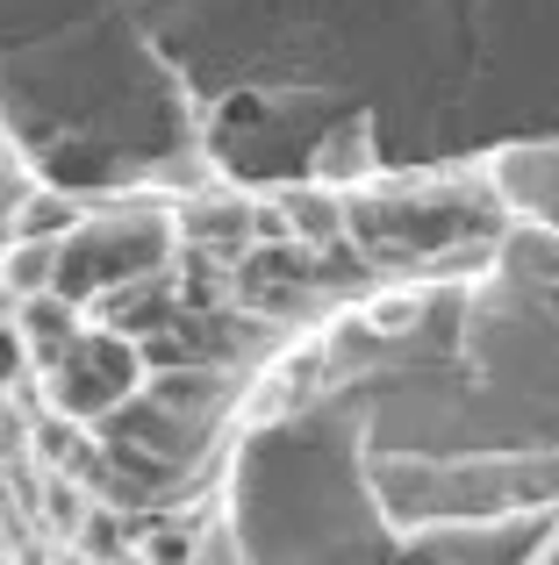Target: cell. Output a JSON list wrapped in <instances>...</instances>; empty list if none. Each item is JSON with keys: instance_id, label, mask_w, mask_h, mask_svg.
Segmentation results:
<instances>
[{"instance_id": "cell-4", "label": "cell", "mask_w": 559, "mask_h": 565, "mask_svg": "<svg viewBox=\"0 0 559 565\" xmlns=\"http://www.w3.org/2000/svg\"><path fill=\"white\" fill-rule=\"evenodd\" d=\"M287 222H302L308 236H330L337 230V207L330 201H287Z\"/></svg>"}, {"instance_id": "cell-5", "label": "cell", "mask_w": 559, "mask_h": 565, "mask_svg": "<svg viewBox=\"0 0 559 565\" xmlns=\"http://www.w3.org/2000/svg\"><path fill=\"white\" fill-rule=\"evenodd\" d=\"M80 537H86V552H101V558H108V552H123V544H115V515H86V523H80Z\"/></svg>"}, {"instance_id": "cell-6", "label": "cell", "mask_w": 559, "mask_h": 565, "mask_svg": "<svg viewBox=\"0 0 559 565\" xmlns=\"http://www.w3.org/2000/svg\"><path fill=\"white\" fill-rule=\"evenodd\" d=\"M22 359H29L22 330H0V380H8V373H22Z\"/></svg>"}, {"instance_id": "cell-7", "label": "cell", "mask_w": 559, "mask_h": 565, "mask_svg": "<svg viewBox=\"0 0 559 565\" xmlns=\"http://www.w3.org/2000/svg\"><path fill=\"white\" fill-rule=\"evenodd\" d=\"M14 193H22V180L8 172V158H0V244H8V215H14Z\"/></svg>"}, {"instance_id": "cell-2", "label": "cell", "mask_w": 559, "mask_h": 565, "mask_svg": "<svg viewBox=\"0 0 559 565\" xmlns=\"http://www.w3.org/2000/svg\"><path fill=\"white\" fill-rule=\"evenodd\" d=\"M36 365H43L51 408L72 415V423H101V415H115L144 386V344L129 330H115V322H94V330L80 322V330Z\"/></svg>"}, {"instance_id": "cell-3", "label": "cell", "mask_w": 559, "mask_h": 565, "mask_svg": "<svg viewBox=\"0 0 559 565\" xmlns=\"http://www.w3.org/2000/svg\"><path fill=\"white\" fill-rule=\"evenodd\" d=\"M72 222H80V201L65 186H22L14 215H8V236H65Z\"/></svg>"}, {"instance_id": "cell-1", "label": "cell", "mask_w": 559, "mask_h": 565, "mask_svg": "<svg viewBox=\"0 0 559 565\" xmlns=\"http://www.w3.org/2000/svg\"><path fill=\"white\" fill-rule=\"evenodd\" d=\"M172 258V230L144 207L129 215H80L65 236H57V287L65 301H108L123 287H144L158 279Z\"/></svg>"}]
</instances>
